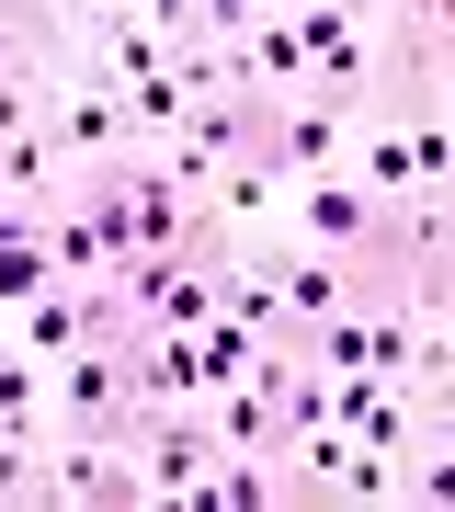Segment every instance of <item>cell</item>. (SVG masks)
<instances>
[{"instance_id":"5","label":"cell","mask_w":455,"mask_h":512,"mask_svg":"<svg viewBox=\"0 0 455 512\" xmlns=\"http://www.w3.org/2000/svg\"><path fill=\"white\" fill-rule=\"evenodd\" d=\"M46 137H57V160H114V148H137V114H126V80L114 69H91V80H46Z\"/></svg>"},{"instance_id":"2","label":"cell","mask_w":455,"mask_h":512,"mask_svg":"<svg viewBox=\"0 0 455 512\" xmlns=\"http://www.w3.org/2000/svg\"><path fill=\"white\" fill-rule=\"evenodd\" d=\"M296 239H308V251H342V262H387L399 194H364L353 171H308V183H296Z\"/></svg>"},{"instance_id":"8","label":"cell","mask_w":455,"mask_h":512,"mask_svg":"<svg viewBox=\"0 0 455 512\" xmlns=\"http://www.w3.org/2000/svg\"><path fill=\"white\" fill-rule=\"evenodd\" d=\"M23 353H35V365H57V353H69V342H91V296L80 285H46V296H23Z\"/></svg>"},{"instance_id":"6","label":"cell","mask_w":455,"mask_h":512,"mask_svg":"<svg viewBox=\"0 0 455 512\" xmlns=\"http://www.w3.org/2000/svg\"><path fill=\"white\" fill-rule=\"evenodd\" d=\"M148 467L126 444H46V512H137Z\"/></svg>"},{"instance_id":"4","label":"cell","mask_w":455,"mask_h":512,"mask_svg":"<svg viewBox=\"0 0 455 512\" xmlns=\"http://www.w3.org/2000/svg\"><path fill=\"white\" fill-rule=\"evenodd\" d=\"M285 23H296V57H308V92H330L342 114L376 103V46H364L353 12H330V0H285Z\"/></svg>"},{"instance_id":"11","label":"cell","mask_w":455,"mask_h":512,"mask_svg":"<svg viewBox=\"0 0 455 512\" xmlns=\"http://www.w3.org/2000/svg\"><path fill=\"white\" fill-rule=\"evenodd\" d=\"M46 183H69V160H57L46 114H35L23 137H0V194H46Z\"/></svg>"},{"instance_id":"9","label":"cell","mask_w":455,"mask_h":512,"mask_svg":"<svg viewBox=\"0 0 455 512\" xmlns=\"http://www.w3.org/2000/svg\"><path fill=\"white\" fill-rule=\"evenodd\" d=\"M228 319L251 330V342H285V296H273V251H251V262L228 251Z\"/></svg>"},{"instance_id":"10","label":"cell","mask_w":455,"mask_h":512,"mask_svg":"<svg viewBox=\"0 0 455 512\" xmlns=\"http://www.w3.org/2000/svg\"><path fill=\"white\" fill-rule=\"evenodd\" d=\"M182 501H194V512H262L273 501V456H217Z\"/></svg>"},{"instance_id":"3","label":"cell","mask_w":455,"mask_h":512,"mask_svg":"<svg viewBox=\"0 0 455 512\" xmlns=\"http://www.w3.org/2000/svg\"><path fill=\"white\" fill-rule=\"evenodd\" d=\"M342 148H353V114L330 103V92H273L262 103V171H273V183L342 171Z\"/></svg>"},{"instance_id":"1","label":"cell","mask_w":455,"mask_h":512,"mask_svg":"<svg viewBox=\"0 0 455 512\" xmlns=\"http://www.w3.org/2000/svg\"><path fill=\"white\" fill-rule=\"evenodd\" d=\"M126 421H137V387L114 342H69L46 365V410H35L46 444H126Z\"/></svg>"},{"instance_id":"14","label":"cell","mask_w":455,"mask_h":512,"mask_svg":"<svg viewBox=\"0 0 455 512\" xmlns=\"http://www.w3.org/2000/svg\"><path fill=\"white\" fill-rule=\"evenodd\" d=\"M330 12H353V23H387V0H330Z\"/></svg>"},{"instance_id":"7","label":"cell","mask_w":455,"mask_h":512,"mask_svg":"<svg viewBox=\"0 0 455 512\" xmlns=\"http://www.w3.org/2000/svg\"><path fill=\"white\" fill-rule=\"evenodd\" d=\"M57 35H69V12L57 0H0V80H57Z\"/></svg>"},{"instance_id":"13","label":"cell","mask_w":455,"mask_h":512,"mask_svg":"<svg viewBox=\"0 0 455 512\" xmlns=\"http://www.w3.org/2000/svg\"><path fill=\"white\" fill-rule=\"evenodd\" d=\"M35 114H46V92H35V80H0V137H23Z\"/></svg>"},{"instance_id":"12","label":"cell","mask_w":455,"mask_h":512,"mask_svg":"<svg viewBox=\"0 0 455 512\" xmlns=\"http://www.w3.org/2000/svg\"><path fill=\"white\" fill-rule=\"evenodd\" d=\"M35 410H46V365L23 342H0V433H35Z\"/></svg>"}]
</instances>
